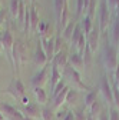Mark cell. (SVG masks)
I'll return each instance as SVG.
<instances>
[{
  "instance_id": "6da1fadb",
  "label": "cell",
  "mask_w": 119,
  "mask_h": 120,
  "mask_svg": "<svg viewBox=\"0 0 119 120\" xmlns=\"http://www.w3.org/2000/svg\"><path fill=\"white\" fill-rule=\"evenodd\" d=\"M102 60L103 64H105V69L108 71H113L118 67V56H116V49L113 44L108 43L103 47V53H102Z\"/></svg>"
},
{
  "instance_id": "7a4b0ae2",
  "label": "cell",
  "mask_w": 119,
  "mask_h": 120,
  "mask_svg": "<svg viewBox=\"0 0 119 120\" xmlns=\"http://www.w3.org/2000/svg\"><path fill=\"white\" fill-rule=\"evenodd\" d=\"M12 59H13V67H16L17 71H19L20 66L24 64L26 59H27V56H26V46H24L23 40H14Z\"/></svg>"
},
{
  "instance_id": "3957f363",
  "label": "cell",
  "mask_w": 119,
  "mask_h": 120,
  "mask_svg": "<svg viewBox=\"0 0 119 120\" xmlns=\"http://www.w3.org/2000/svg\"><path fill=\"white\" fill-rule=\"evenodd\" d=\"M2 44H3V50L7 54V60L10 62V64L13 66L12 53H13V46H14V37H13L10 30H4V32H3V34H2Z\"/></svg>"
},
{
  "instance_id": "277c9868",
  "label": "cell",
  "mask_w": 119,
  "mask_h": 120,
  "mask_svg": "<svg viewBox=\"0 0 119 120\" xmlns=\"http://www.w3.org/2000/svg\"><path fill=\"white\" fill-rule=\"evenodd\" d=\"M109 24V6H108V0H100V6H99V30L105 32Z\"/></svg>"
},
{
  "instance_id": "5b68a950",
  "label": "cell",
  "mask_w": 119,
  "mask_h": 120,
  "mask_svg": "<svg viewBox=\"0 0 119 120\" xmlns=\"http://www.w3.org/2000/svg\"><path fill=\"white\" fill-rule=\"evenodd\" d=\"M0 112L4 116V119H10V120H23V114L20 112L16 110V107L10 106L9 103H0Z\"/></svg>"
},
{
  "instance_id": "8992f818",
  "label": "cell",
  "mask_w": 119,
  "mask_h": 120,
  "mask_svg": "<svg viewBox=\"0 0 119 120\" xmlns=\"http://www.w3.org/2000/svg\"><path fill=\"white\" fill-rule=\"evenodd\" d=\"M99 89L100 92L103 94V97H105L108 100V103H113V92H112V86L109 84V80L106 77V74H102L100 77V83H99Z\"/></svg>"
},
{
  "instance_id": "52a82bcc",
  "label": "cell",
  "mask_w": 119,
  "mask_h": 120,
  "mask_svg": "<svg viewBox=\"0 0 119 120\" xmlns=\"http://www.w3.org/2000/svg\"><path fill=\"white\" fill-rule=\"evenodd\" d=\"M40 114H42V107L39 106L37 103H33V104L29 103L27 106H24V109H23V116L30 117L33 120H39Z\"/></svg>"
},
{
  "instance_id": "ba28073f",
  "label": "cell",
  "mask_w": 119,
  "mask_h": 120,
  "mask_svg": "<svg viewBox=\"0 0 119 120\" xmlns=\"http://www.w3.org/2000/svg\"><path fill=\"white\" fill-rule=\"evenodd\" d=\"M9 93H12L14 99L22 100V97H24V86H23L20 79H16L13 82V84L9 87Z\"/></svg>"
},
{
  "instance_id": "9c48e42d",
  "label": "cell",
  "mask_w": 119,
  "mask_h": 120,
  "mask_svg": "<svg viewBox=\"0 0 119 120\" xmlns=\"http://www.w3.org/2000/svg\"><path fill=\"white\" fill-rule=\"evenodd\" d=\"M48 56H46V53H44V50H43V46H42V41H37V47H36V53H35V63L37 64V66H42V67H44L48 64Z\"/></svg>"
},
{
  "instance_id": "30bf717a",
  "label": "cell",
  "mask_w": 119,
  "mask_h": 120,
  "mask_svg": "<svg viewBox=\"0 0 119 120\" xmlns=\"http://www.w3.org/2000/svg\"><path fill=\"white\" fill-rule=\"evenodd\" d=\"M99 32H100V30H99L98 27H93L92 32L86 36L87 46H89V49H91L92 52H95L96 47H98V43H99Z\"/></svg>"
},
{
  "instance_id": "8fae6325",
  "label": "cell",
  "mask_w": 119,
  "mask_h": 120,
  "mask_svg": "<svg viewBox=\"0 0 119 120\" xmlns=\"http://www.w3.org/2000/svg\"><path fill=\"white\" fill-rule=\"evenodd\" d=\"M42 46H43V50L48 56V60H53L55 57V40L53 39H42Z\"/></svg>"
},
{
  "instance_id": "7c38bea8",
  "label": "cell",
  "mask_w": 119,
  "mask_h": 120,
  "mask_svg": "<svg viewBox=\"0 0 119 120\" xmlns=\"http://www.w3.org/2000/svg\"><path fill=\"white\" fill-rule=\"evenodd\" d=\"M67 62H69V56L62 50V52H59V53H56L55 54V57H53V66L55 67H62V70L67 66Z\"/></svg>"
},
{
  "instance_id": "4fadbf2b",
  "label": "cell",
  "mask_w": 119,
  "mask_h": 120,
  "mask_svg": "<svg viewBox=\"0 0 119 120\" xmlns=\"http://www.w3.org/2000/svg\"><path fill=\"white\" fill-rule=\"evenodd\" d=\"M46 76H48V66H44L39 73H36L32 77V84L35 87H42V84L46 82Z\"/></svg>"
},
{
  "instance_id": "5bb4252c",
  "label": "cell",
  "mask_w": 119,
  "mask_h": 120,
  "mask_svg": "<svg viewBox=\"0 0 119 120\" xmlns=\"http://www.w3.org/2000/svg\"><path fill=\"white\" fill-rule=\"evenodd\" d=\"M69 63H70V66H72L73 69H76V70L79 71V70L83 67V56L79 54L78 52L72 53V54L69 56Z\"/></svg>"
},
{
  "instance_id": "9a60e30c",
  "label": "cell",
  "mask_w": 119,
  "mask_h": 120,
  "mask_svg": "<svg viewBox=\"0 0 119 120\" xmlns=\"http://www.w3.org/2000/svg\"><path fill=\"white\" fill-rule=\"evenodd\" d=\"M67 92H69V87L66 86L60 93H59L57 96L53 97V107L55 109H59V107H62V104L66 101V96H67Z\"/></svg>"
},
{
  "instance_id": "2e32d148",
  "label": "cell",
  "mask_w": 119,
  "mask_h": 120,
  "mask_svg": "<svg viewBox=\"0 0 119 120\" xmlns=\"http://www.w3.org/2000/svg\"><path fill=\"white\" fill-rule=\"evenodd\" d=\"M39 16H37V10L35 7V4L30 7V32H36V30L39 29Z\"/></svg>"
},
{
  "instance_id": "e0dca14e",
  "label": "cell",
  "mask_w": 119,
  "mask_h": 120,
  "mask_svg": "<svg viewBox=\"0 0 119 120\" xmlns=\"http://www.w3.org/2000/svg\"><path fill=\"white\" fill-rule=\"evenodd\" d=\"M33 93H35V97H36V101H37L39 106L40 104L44 106V104L48 103V94H46V92H44L42 87H35Z\"/></svg>"
},
{
  "instance_id": "ac0fdd59",
  "label": "cell",
  "mask_w": 119,
  "mask_h": 120,
  "mask_svg": "<svg viewBox=\"0 0 119 120\" xmlns=\"http://www.w3.org/2000/svg\"><path fill=\"white\" fill-rule=\"evenodd\" d=\"M65 9H66V0H55V14H56L57 23H60V19H62V14H63Z\"/></svg>"
},
{
  "instance_id": "d6986e66",
  "label": "cell",
  "mask_w": 119,
  "mask_h": 120,
  "mask_svg": "<svg viewBox=\"0 0 119 120\" xmlns=\"http://www.w3.org/2000/svg\"><path fill=\"white\" fill-rule=\"evenodd\" d=\"M80 27L83 29V34L87 36L89 33L92 32V29H93V23H92V17H89L87 14L86 16L82 17V23H80Z\"/></svg>"
},
{
  "instance_id": "ffe728a7",
  "label": "cell",
  "mask_w": 119,
  "mask_h": 120,
  "mask_svg": "<svg viewBox=\"0 0 119 120\" xmlns=\"http://www.w3.org/2000/svg\"><path fill=\"white\" fill-rule=\"evenodd\" d=\"M62 80V74L59 73V69L57 67H55L53 64H52V76H50V89L53 90L55 87H56V84Z\"/></svg>"
},
{
  "instance_id": "44dd1931",
  "label": "cell",
  "mask_w": 119,
  "mask_h": 120,
  "mask_svg": "<svg viewBox=\"0 0 119 120\" xmlns=\"http://www.w3.org/2000/svg\"><path fill=\"white\" fill-rule=\"evenodd\" d=\"M20 2H22V0H10V4H9V11H10V16H12L13 19H16V17H17V14H19Z\"/></svg>"
},
{
  "instance_id": "7402d4cb",
  "label": "cell",
  "mask_w": 119,
  "mask_h": 120,
  "mask_svg": "<svg viewBox=\"0 0 119 120\" xmlns=\"http://www.w3.org/2000/svg\"><path fill=\"white\" fill-rule=\"evenodd\" d=\"M75 27H76V23L75 22H69L67 24H66V27L63 29V39H66V40H70L72 39V34H73V30H75Z\"/></svg>"
},
{
  "instance_id": "603a6c76",
  "label": "cell",
  "mask_w": 119,
  "mask_h": 120,
  "mask_svg": "<svg viewBox=\"0 0 119 120\" xmlns=\"http://www.w3.org/2000/svg\"><path fill=\"white\" fill-rule=\"evenodd\" d=\"M42 120H55V113L53 109L49 106H43L42 107V114H40Z\"/></svg>"
},
{
  "instance_id": "cb8c5ba5",
  "label": "cell",
  "mask_w": 119,
  "mask_h": 120,
  "mask_svg": "<svg viewBox=\"0 0 119 120\" xmlns=\"http://www.w3.org/2000/svg\"><path fill=\"white\" fill-rule=\"evenodd\" d=\"M95 101H96V90H91L85 96V107H91Z\"/></svg>"
},
{
  "instance_id": "d4e9b609",
  "label": "cell",
  "mask_w": 119,
  "mask_h": 120,
  "mask_svg": "<svg viewBox=\"0 0 119 120\" xmlns=\"http://www.w3.org/2000/svg\"><path fill=\"white\" fill-rule=\"evenodd\" d=\"M112 37H113V44H119V13L116 16V20L113 23V33H112Z\"/></svg>"
},
{
  "instance_id": "484cf974",
  "label": "cell",
  "mask_w": 119,
  "mask_h": 120,
  "mask_svg": "<svg viewBox=\"0 0 119 120\" xmlns=\"http://www.w3.org/2000/svg\"><path fill=\"white\" fill-rule=\"evenodd\" d=\"M76 100H78V90H76V89H69L67 96H66V103L75 104Z\"/></svg>"
},
{
  "instance_id": "4316f807",
  "label": "cell",
  "mask_w": 119,
  "mask_h": 120,
  "mask_svg": "<svg viewBox=\"0 0 119 120\" xmlns=\"http://www.w3.org/2000/svg\"><path fill=\"white\" fill-rule=\"evenodd\" d=\"M100 113H102V106H100V103L96 100L91 107H89V114H91L92 117H95V116H100Z\"/></svg>"
},
{
  "instance_id": "83f0119b",
  "label": "cell",
  "mask_w": 119,
  "mask_h": 120,
  "mask_svg": "<svg viewBox=\"0 0 119 120\" xmlns=\"http://www.w3.org/2000/svg\"><path fill=\"white\" fill-rule=\"evenodd\" d=\"M82 33H83V32H82V29H80V24H76L75 30H73V34H72V39H70L72 44H73L75 47H76V43H78V40H79V37H80Z\"/></svg>"
},
{
  "instance_id": "f1b7e54d",
  "label": "cell",
  "mask_w": 119,
  "mask_h": 120,
  "mask_svg": "<svg viewBox=\"0 0 119 120\" xmlns=\"http://www.w3.org/2000/svg\"><path fill=\"white\" fill-rule=\"evenodd\" d=\"M65 87H66L65 82H63V80H60V82H59V83L56 84V87L53 89V92H52V96H53V97H55V96H57V94L60 93V92H62V90H63Z\"/></svg>"
},
{
  "instance_id": "f546056e",
  "label": "cell",
  "mask_w": 119,
  "mask_h": 120,
  "mask_svg": "<svg viewBox=\"0 0 119 120\" xmlns=\"http://www.w3.org/2000/svg\"><path fill=\"white\" fill-rule=\"evenodd\" d=\"M109 120H119V110L118 109H111L109 112Z\"/></svg>"
},
{
  "instance_id": "4dcf8cb0",
  "label": "cell",
  "mask_w": 119,
  "mask_h": 120,
  "mask_svg": "<svg viewBox=\"0 0 119 120\" xmlns=\"http://www.w3.org/2000/svg\"><path fill=\"white\" fill-rule=\"evenodd\" d=\"M83 110H85V107H83V109H80L78 113L73 114V116H75V120H86V114L83 113Z\"/></svg>"
},
{
  "instance_id": "1f68e13d",
  "label": "cell",
  "mask_w": 119,
  "mask_h": 120,
  "mask_svg": "<svg viewBox=\"0 0 119 120\" xmlns=\"http://www.w3.org/2000/svg\"><path fill=\"white\" fill-rule=\"evenodd\" d=\"M82 13H83V0H78V11H76V14L78 16H82Z\"/></svg>"
},
{
  "instance_id": "d6a6232c",
  "label": "cell",
  "mask_w": 119,
  "mask_h": 120,
  "mask_svg": "<svg viewBox=\"0 0 119 120\" xmlns=\"http://www.w3.org/2000/svg\"><path fill=\"white\" fill-rule=\"evenodd\" d=\"M4 17H6V14H4V9H0V27H2V24L4 23Z\"/></svg>"
},
{
  "instance_id": "836d02e7",
  "label": "cell",
  "mask_w": 119,
  "mask_h": 120,
  "mask_svg": "<svg viewBox=\"0 0 119 120\" xmlns=\"http://www.w3.org/2000/svg\"><path fill=\"white\" fill-rule=\"evenodd\" d=\"M99 120H109V116L106 114V112H102L99 116Z\"/></svg>"
},
{
  "instance_id": "e575fe53",
  "label": "cell",
  "mask_w": 119,
  "mask_h": 120,
  "mask_svg": "<svg viewBox=\"0 0 119 120\" xmlns=\"http://www.w3.org/2000/svg\"><path fill=\"white\" fill-rule=\"evenodd\" d=\"M2 34H3V32L0 30V52H3V44H2Z\"/></svg>"
},
{
  "instance_id": "d590c367",
  "label": "cell",
  "mask_w": 119,
  "mask_h": 120,
  "mask_svg": "<svg viewBox=\"0 0 119 120\" xmlns=\"http://www.w3.org/2000/svg\"><path fill=\"white\" fill-rule=\"evenodd\" d=\"M86 120H95V117H92L91 114H86Z\"/></svg>"
},
{
  "instance_id": "8d00e7d4",
  "label": "cell",
  "mask_w": 119,
  "mask_h": 120,
  "mask_svg": "<svg viewBox=\"0 0 119 120\" xmlns=\"http://www.w3.org/2000/svg\"><path fill=\"white\" fill-rule=\"evenodd\" d=\"M0 120H4V116L2 114V112H0Z\"/></svg>"
},
{
  "instance_id": "74e56055",
  "label": "cell",
  "mask_w": 119,
  "mask_h": 120,
  "mask_svg": "<svg viewBox=\"0 0 119 120\" xmlns=\"http://www.w3.org/2000/svg\"><path fill=\"white\" fill-rule=\"evenodd\" d=\"M23 120H33V119H30V117H26V116H24V117H23Z\"/></svg>"
},
{
  "instance_id": "f35d334b",
  "label": "cell",
  "mask_w": 119,
  "mask_h": 120,
  "mask_svg": "<svg viewBox=\"0 0 119 120\" xmlns=\"http://www.w3.org/2000/svg\"><path fill=\"white\" fill-rule=\"evenodd\" d=\"M30 2H32V3H33V4H35V0H30Z\"/></svg>"
},
{
  "instance_id": "ab89813d",
  "label": "cell",
  "mask_w": 119,
  "mask_h": 120,
  "mask_svg": "<svg viewBox=\"0 0 119 120\" xmlns=\"http://www.w3.org/2000/svg\"><path fill=\"white\" fill-rule=\"evenodd\" d=\"M4 120H10V119H4Z\"/></svg>"
},
{
  "instance_id": "60d3db41",
  "label": "cell",
  "mask_w": 119,
  "mask_h": 120,
  "mask_svg": "<svg viewBox=\"0 0 119 120\" xmlns=\"http://www.w3.org/2000/svg\"><path fill=\"white\" fill-rule=\"evenodd\" d=\"M23 2H27V0H23Z\"/></svg>"
}]
</instances>
